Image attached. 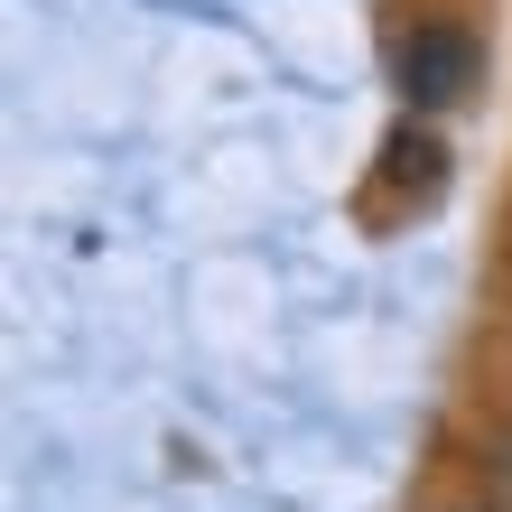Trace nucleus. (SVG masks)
Returning a JSON list of instances; mask_svg holds the SVG:
<instances>
[{
    "mask_svg": "<svg viewBox=\"0 0 512 512\" xmlns=\"http://www.w3.org/2000/svg\"><path fill=\"white\" fill-rule=\"evenodd\" d=\"M401 75H410V94H419V103H447V94H457V75H466V38H447V28L410 38Z\"/></svg>",
    "mask_w": 512,
    "mask_h": 512,
    "instance_id": "obj_1",
    "label": "nucleus"
},
{
    "mask_svg": "<svg viewBox=\"0 0 512 512\" xmlns=\"http://www.w3.org/2000/svg\"><path fill=\"white\" fill-rule=\"evenodd\" d=\"M503 475H512V457H503Z\"/></svg>",
    "mask_w": 512,
    "mask_h": 512,
    "instance_id": "obj_2",
    "label": "nucleus"
}]
</instances>
